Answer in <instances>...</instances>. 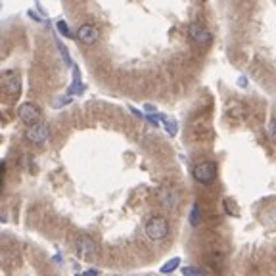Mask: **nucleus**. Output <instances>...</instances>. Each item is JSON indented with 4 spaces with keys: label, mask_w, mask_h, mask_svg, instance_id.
<instances>
[{
    "label": "nucleus",
    "mask_w": 276,
    "mask_h": 276,
    "mask_svg": "<svg viewBox=\"0 0 276 276\" xmlns=\"http://www.w3.org/2000/svg\"><path fill=\"white\" fill-rule=\"evenodd\" d=\"M178 265H180V259H178V257H173V259H169V261H167V263H165L159 271H161L163 275H171L175 269H178Z\"/></svg>",
    "instance_id": "12"
},
{
    "label": "nucleus",
    "mask_w": 276,
    "mask_h": 276,
    "mask_svg": "<svg viewBox=\"0 0 276 276\" xmlns=\"http://www.w3.org/2000/svg\"><path fill=\"white\" fill-rule=\"evenodd\" d=\"M144 230H146V236L150 240L159 242V240L167 238V234H169V221L165 217H159V215L150 217V221L146 223Z\"/></svg>",
    "instance_id": "1"
},
{
    "label": "nucleus",
    "mask_w": 276,
    "mask_h": 276,
    "mask_svg": "<svg viewBox=\"0 0 276 276\" xmlns=\"http://www.w3.org/2000/svg\"><path fill=\"white\" fill-rule=\"evenodd\" d=\"M0 190H2V182H0Z\"/></svg>",
    "instance_id": "22"
},
{
    "label": "nucleus",
    "mask_w": 276,
    "mask_h": 276,
    "mask_svg": "<svg viewBox=\"0 0 276 276\" xmlns=\"http://www.w3.org/2000/svg\"><path fill=\"white\" fill-rule=\"evenodd\" d=\"M77 276H98V271L96 269H90V271H85V273H81V275Z\"/></svg>",
    "instance_id": "19"
},
{
    "label": "nucleus",
    "mask_w": 276,
    "mask_h": 276,
    "mask_svg": "<svg viewBox=\"0 0 276 276\" xmlns=\"http://www.w3.org/2000/svg\"><path fill=\"white\" fill-rule=\"evenodd\" d=\"M56 27H58V31L62 33L63 37H71V31H69V27H67V23H65V21H62V19H60V21L56 23Z\"/></svg>",
    "instance_id": "15"
},
{
    "label": "nucleus",
    "mask_w": 276,
    "mask_h": 276,
    "mask_svg": "<svg viewBox=\"0 0 276 276\" xmlns=\"http://www.w3.org/2000/svg\"><path fill=\"white\" fill-rule=\"evenodd\" d=\"M238 85H240V87H246V85H248V81H246V77H240Z\"/></svg>",
    "instance_id": "21"
},
{
    "label": "nucleus",
    "mask_w": 276,
    "mask_h": 276,
    "mask_svg": "<svg viewBox=\"0 0 276 276\" xmlns=\"http://www.w3.org/2000/svg\"><path fill=\"white\" fill-rule=\"evenodd\" d=\"M159 117H161V121H163L165 131H167L171 137H175L176 135V121H173V119H167V117H163V115H159Z\"/></svg>",
    "instance_id": "14"
},
{
    "label": "nucleus",
    "mask_w": 276,
    "mask_h": 276,
    "mask_svg": "<svg viewBox=\"0 0 276 276\" xmlns=\"http://www.w3.org/2000/svg\"><path fill=\"white\" fill-rule=\"evenodd\" d=\"M157 198H159V201L163 203L165 207H169V209L176 207V203L180 200L178 192H176L175 188H171V186H161V188L157 190Z\"/></svg>",
    "instance_id": "7"
},
{
    "label": "nucleus",
    "mask_w": 276,
    "mask_h": 276,
    "mask_svg": "<svg viewBox=\"0 0 276 276\" xmlns=\"http://www.w3.org/2000/svg\"><path fill=\"white\" fill-rule=\"evenodd\" d=\"M269 135L273 140H276V119H273L271 123H269Z\"/></svg>",
    "instance_id": "17"
},
{
    "label": "nucleus",
    "mask_w": 276,
    "mask_h": 276,
    "mask_svg": "<svg viewBox=\"0 0 276 276\" xmlns=\"http://www.w3.org/2000/svg\"><path fill=\"white\" fill-rule=\"evenodd\" d=\"M23 137L31 144H44L50 138V129H48V125H44V123H38L35 127H29Z\"/></svg>",
    "instance_id": "5"
},
{
    "label": "nucleus",
    "mask_w": 276,
    "mask_h": 276,
    "mask_svg": "<svg viewBox=\"0 0 276 276\" xmlns=\"http://www.w3.org/2000/svg\"><path fill=\"white\" fill-rule=\"evenodd\" d=\"M188 38L196 46H200V48H207L211 44V40H213L209 29L203 25V23H192L188 27Z\"/></svg>",
    "instance_id": "2"
},
{
    "label": "nucleus",
    "mask_w": 276,
    "mask_h": 276,
    "mask_svg": "<svg viewBox=\"0 0 276 276\" xmlns=\"http://www.w3.org/2000/svg\"><path fill=\"white\" fill-rule=\"evenodd\" d=\"M2 88L8 92V94H17L19 92V75L15 71H6L2 75Z\"/></svg>",
    "instance_id": "8"
},
{
    "label": "nucleus",
    "mask_w": 276,
    "mask_h": 276,
    "mask_svg": "<svg viewBox=\"0 0 276 276\" xmlns=\"http://www.w3.org/2000/svg\"><path fill=\"white\" fill-rule=\"evenodd\" d=\"M144 110H146L148 113H153V112H155V106H150V104H146V106H144Z\"/></svg>",
    "instance_id": "20"
},
{
    "label": "nucleus",
    "mask_w": 276,
    "mask_h": 276,
    "mask_svg": "<svg viewBox=\"0 0 276 276\" xmlns=\"http://www.w3.org/2000/svg\"><path fill=\"white\" fill-rule=\"evenodd\" d=\"M17 117L29 127H35L38 125V121H40V117H42V112H40V108H38L37 104H33V102H25V104H21L19 108H17Z\"/></svg>",
    "instance_id": "3"
},
{
    "label": "nucleus",
    "mask_w": 276,
    "mask_h": 276,
    "mask_svg": "<svg viewBox=\"0 0 276 276\" xmlns=\"http://www.w3.org/2000/svg\"><path fill=\"white\" fill-rule=\"evenodd\" d=\"M225 209H228V213L236 215V207H234L232 200H225Z\"/></svg>",
    "instance_id": "18"
},
{
    "label": "nucleus",
    "mask_w": 276,
    "mask_h": 276,
    "mask_svg": "<svg viewBox=\"0 0 276 276\" xmlns=\"http://www.w3.org/2000/svg\"><path fill=\"white\" fill-rule=\"evenodd\" d=\"M75 250L81 257H85V259H87V257H90V255H94L96 246H94L92 238H88V236H79L77 242H75Z\"/></svg>",
    "instance_id": "9"
},
{
    "label": "nucleus",
    "mask_w": 276,
    "mask_h": 276,
    "mask_svg": "<svg viewBox=\"0 0 276 276\" xmlns=\"http://www.w3.org/2000/svg\"><path fill=\"white\" fill-rule=\"evenodd\" d=\"M77 38L83 42V44H94V42H98V38H100V31H98V27L92 25V23H85V25L79 27V31H77Z\"/></svg>",
    "instance_id": "6"
},
{
    "label": "nucleus",
    "mask_w": 276,
    "mask_h": 276,
    "mask_svg": "<svg viewBox=\"0 0 276 276\" xmlns=\"http://www.w3.org/2000/svg\"><path fill=\"white\" fill-rule=\"evenodd\" d=\"M0 8H2V4H0Z\"/></svg>",
    "instance_id": "23"
},
{
    "label": "nucleus",
    "mask_w": 276,
    "mask_h": 276,
    "mask_svg": "<svg viewBox=\"0 0 276 276\" xmlns=\"http://www.w3.org/2000/svg\"><path fill=\"white\" fill-rule=\"evenodd\" d=\"M192 176L198 182H201V184H209V182H213L215 176H217V165L213 161H201V163L194 167Z\"/></svg>",
    "instance_id": "4"
},
{
    "label": "nucleus",
    "mask_w": 276,
    "mask_h": 276,
    "mask_svg": "<svg viewBox=\"0 0 276 276\" xmlns=\"http://www.w3.org/2000/svg\"><path fill=\"white\" fill-rule=\"evenodd\" d=\"M73 71H75V79H73V85L69 87L67 90V94H79V92H83V85H81V75H79V69L73 67Z\"/></svg>",
    "instance_id": "10"
},
{
    "label": "nucleus",
    "mask_w": 276,
    "mask_h": 276,
    "mask_svg": "<svg viewBox=\"0 0 276 276\" xmlns=\"http://www.w3.org/2000/svg\"><path fill=\"white\" fill-rule=\"evenodd\" d=\"M201 221V211H200V205L198 203H194L192 205V209H190V225L192 226H198Z\"/></svg>",
    "instance_id": "11"
},
{
    "label": "nucleus",
    "mask_w": 276,
    "mask_h": 276,
    "mask_svg": "<svg viewBox=\"0 0 276 276\" xmlns=\"http://www.w3.org/2000/svg\"><path fill=\"white\" fill-rule=\"evenodd\" d=\"M58 48H60V52H62V56L65 58V62H67V65H71V60H69V54H67V48L63 46L62 42H58Z\"/></svg>",
    "instance_id": "16"
},
{
    "label": "nucleus",
    "mask_w": 276,
    "mask_h": 276,
    "mask_svg": "<svg viewBox=\"0 0 276 276\" xmlns=\"http://www.w3.org/2000/svg\"><path fill=\"white\" fill-rule=\"evenodd\" d=\"M182 276H205V271L201 267H184Z\"/></svg>",
    "instance_id": "13"
}]
</instances>
